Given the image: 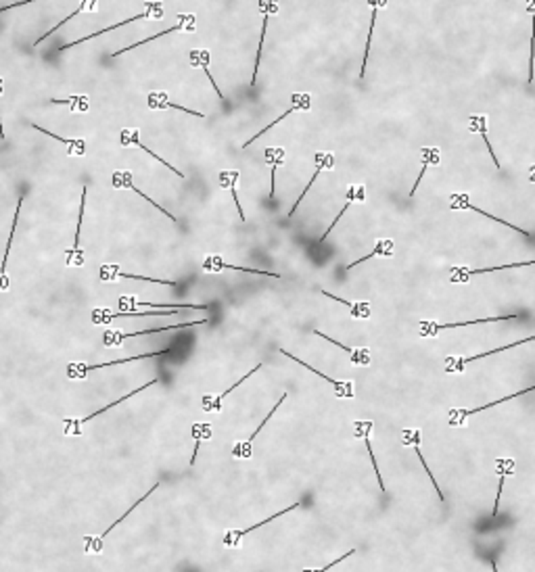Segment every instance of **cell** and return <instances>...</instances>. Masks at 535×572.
<instances>
[{"instance_id": "25", "label": "cell", "mask_w": 535, "mask_h": 572, "mask_svg": "<svg viewBox=\"0 0 535 572\" xmlns=\"http://www.w3.org/2000/svg\"><path fill=\"white\" fill-rule=\"evenodd\" d=\"M364 199H366V188H364L362 184H360V186H350V190H347V203L343 205V209H341V213H339V215H337V217L333 219V223L329 225V230H327V232H325L323 237H320V241H318V243H320V245H323V243L327 241V237H329V234H331V232L335 230V225H337V221H339V219L343 217V213H347V209L352 207V203H354V201H360V203H362Z\"/></svg>"}, {"instance_id": "35", "label": "cell", "mask_w": 535, "mask_h": 572, "mask_svg": "<svg viewBox=\"0 0 535 572\" xmlns=\"http://www.w3.org/2000/svg\"><path fill=\"white\" fill-rule=\"evenodd\" d=\"M320 293H323L325 297H329V299H333V301H337V303H343L345 307H350V309H352V315L358 317V320L370 317V303H352V301H345V299H341V297L331 295L329 290H320Z\"/></svg>"}, {"instance_id": "38", "label": "cell", "mask_w": 535, "mask_h": 572, "mask_svg": "<svg viewBox=\"0 0 535 572\" xmlns=\"http://www.w3.org/2000/svg\"><path fill=\"white\" fill-rule=\"evenodd\" d=\"M268 19H270V11L264 13V24H262V36H260V48H257V57H255V67H253V77H251V86H255L257 82V71H260V59H262V46H264V38L268 32Z\"/></svg>"}, {"instance_id": "41", "label": "cell", "mask_w": 535, "mask_h": 572, "mask_svg": "<svg viewBox=\"0 0 535 572\" xmlns=\"http://www.w3.org/2000/svg\"><path fill=\"white\" fill-rule=\"evenodd\" d=\"M418 445H420V443H416V445H414V451H416V455H418V460H420L422 468L426 470V474H429V479H431V483H433V487H435V491H437V497H439V499L444 501L446 497H444V493L439 491V485H437V481H435V474H433V472L429 470V466H426V462H424V457H422V453H420V447H418Z\"/></svg>"}, {"instance_id": "17", "label": "cell", "mask_w": 535, "mask_h": 572, "mask_svg": "<svg viewBox=\"0 0 535 572\" xmlns=\"http://www.w3.org/2000/svg\"><path fill=\"white\" fill-rule=\"evenodd\" d=\"M172 32H194V15H180V21H178L174 28L163 30L161 34H155V36H151V38H145V40L132 44V46H126V48L114 53L111 59H114V57H120V55H124V53H128V50H132V48H138V46H143V44H147V42H153V40H157V38H161V36H165V34H172Z\"/></svg>"}, {"instance_id": "23", "label": "cell", "mask_w": 535, "mask_h": 572, "mask_svg": "<svg viewBox=\"0 0 535 572\" xmlns=\"http://www.w3.org/2000/svg\"><path fill=\"white\" fill-rule=\"evenodd\" d=\"M420 157H422V167H420V172H418V178H416V182H414V186H412V190H410V196H414V194H416V190H418V184L422 182V178H424L426 169H429L431 165H439L442 153H439V149H433V147H424V149H420Z\"/></svg>"}, {"instance_id": "43", "label": "cell", "mask_w": 535, "mask_h": 572, "mask_svg": "<svg viewBox=\"0 0 535 572\" xmlns=\"http://www.w3.org/2000/svg\"><path fill=\"white\" fill-rule=\"evenodd\" d=\"M504 481H506V474H502V477H500V483H498V497H496V504H493V510H491V514H493V516H498V512H500V499H502Z\"/></svg>"}, {"instance_id": "5", "label": "cell", "mask_w": 535, "mask_h": 572, "mask_svg": "<svg viewBox=\"0 0 535 572\" xmlns=\"http://www.w3.org/2000/svg\"><path fill=\"white\" fill-rule=\"evenodd\" d=\"M180 309H153V311H109L105 307H96L92 311V322L94 324H109L118 317H143V315H176Z\"/></svg>"}, {"instance_id": "30", "label": "cell", "mask_w": 535, "mask_h": 572, "mask_svg": "<svg viewBox=\"0 0 535 572\" xmlns=\"http://www.w3.org/2000/svg\"><path fill=\"white\" fill-rule=\"evenodd\" d=\"M114 184H116V186H126V188L134 190V192H136L138 196H143V199H145L147 203H151L153 207H157V209H159V213H165V215H167V217H170L172 221H178L174 213H167V211H165L163 207H159L157 203H153V201H151V199H149L147 194H143V190H140V188H136V186L132 184V174H130V172H122V174H116V176H114Z\"/></svg>"}, {"instance_id": "39", "label": "cell", "mask_w": 535, "mask_h": 572, "mask_svg": "<svg viewBox=\"0 0 535 572\" xmlns=\"http://www.w3.org/2000/svg\"><path fill=\"white\" fill-rule=\"evenodd\" d=\"M88 3H96V0H82V5H80V7H78V9H75V11H73V13H69V15H67V17H65V19H61V21H59V24H57V26H55V28H53V30H51V32H46V34H44V36H42V38H38V40H36V44H34V46H40V44H42V40H46V38H48V36H51V34H55V32H57V30H59V28H61V26H65V24H67V21H69V19H73V17H75V15H78V13H82V11H84V7H86V5H88Z\"/></svg>"}, {"instance_id": "36", "label": "cell", "mask_w": 535, "mask_h": 572, "mask_svg": "<svg viewBox=\"0 0 535 572\" xmlns=\"http://www.w3.org/2000/svg\"><path fill=\"white\" fill-rule=\"evenodd\" d=\"M529 13H531L533 34H531V55H529V77H527V82L533 84V80H535V0H529Z\"/></svg>"}, {"instance_id": "8", "label": "cell", "mask_w": 535, "mask_h": 572, "mask_svg": "<svg viewBox=\"0 0 535 572\" xmlns=\"http://www.w3.org/2000/svg\"><path fill=\"white\" fill-rule=\"evenodd\" d=\"M264 368V364L260 362L251 372H247V374H243V378L241 380H237L230 389H226V391H222V393H218V395H213V393H209V395H203V399H201V407L205 409V412H211V414H218V412H222V401L233 393V391H237L247 378H251L253 374H257L260 370Z\"/></svg>"}, {"instance_id": "10", "label": "cell", "mask_w": 535, "mask_h": 572, "mask_svg": "<svg viewBox=\"0 0 535 572\" xmlns=\"http://www.w3.org/2000/svg\"><path fill=\"white\" fill-rule=\"evenodd\" d=\"M299 506H301V501H295L293 506H289V508H284V510H280V512L268 516L266 520H262V522H257V524H253V526H249V528H230V531H226V535H224V545H226V547H237V545L243 541V537H247V535L253 533L255 528H260V526H264V524H268V522H272V520L284 516L287 512H293V510L299 508Z\"/></svg>"}, {"instance_id": "28", "label": "cell", "mask_w": 535, "mask_h": 572, "mask_svg": "<svg viewBox=\"0 0 535 572\" xmlns=\"http://www.w3.org/2000/svg\"><path fill=\"white\" fill-rule=\"evenodd\" d=\"M86 186L82 188V201H80V213H78V228H75V243H73V249L71 251H67V264L71 266V261H73V255H78L75 257V266H82L84 264V259H82V253H80V232H82V221H84V209H86Z\"/></svg>"}, {"instance_id": "19", "label": "cell", "mask_w": 535, "mask_h": 572, "mask_svg": "<svg viewBox=\"0 0 535 572\" xmlns=\"http://www.w3.org/2000/svg\"><path fill=\"white\" fill-rule=\"evenodd\" d=\"M120 311H134V307H170V309H201V311H207L209 305H161V303H145V301H138L134 297H120Z\"/></svg>"}, {"instance_id": "12", "label": "cell", "mask_w": 535, "mask_h": 572, "mask_svg": "<svg viewBox=\"0 0 535 572\" xmlns=\"http://www.w3.org/2000/svg\"><path fill=\"white\" fill-rule=\"evenodd\" d=\"M531 391H535V387H529V389H525V391H518V393H512V395H508V397L496 399V401H491V403H485L483 407H475V409H464V407H462V409H450V426H462L466 418H471V416H475V414H479V412H483V409H489V407H493V405H498V403L516 399V397H520V395H525V393H531Z\"/></svg>"}, {"instance_id": "32", "label": "cell", "mask_w": 535, "mask_h": 572, "mask_svg": "<svg viewBox=\"0 0 535 572\" xmlns=\"http://www.w3.org/2000/svg\"><path fill=\"white\" fill-rule=\"evenodd\" d=\"M211 434H213V430H211V424H207V422H197V424H192V439H194V449H192V457H190V468L194 466V462H197V453H199V447H201V443L203 441H209L211 439Z\"/></svg>"}, {"instance_id": "2", "label": "cell", "mask_w": 535, "mask_h": 572, "mask_svg": "<svg viewBox=\"0 0 535 572\" xmlns=\"http://www.w3.org/2000/svg\"><path fill=\"white\" fill-rule=\"evenodd\" d=\"M159 382V378H153V380H149V382H145L140 389H134V391H130L128 395H124V397H120V399H116V401H111L109 405H105V407H100L98 412H92L90 416H86V418H80V420H73V418H65L61 424H63V434L65 436H82V432H84V424H88V422H92V418H98L100 414H105V412H109L111 407H116V405H120V403H124V401H128L130 397H134V395H138V393H143V391H147L149 387H153V385H157Z\"/></svg>"}, {"instance_id": "42", "label": "cell", "mask_w": 535, "mask_h": 572, "mask_svg": "<svg viewBox=\"0 0 535 572\" xmlns=\"http://www.w3.org/2000/svg\"><path fill=\"white\" fill-rule=\"evenodd\" d=\"M354 553H356V549H350L347 553H343L341 557H337L335 562H331V564H327V566H323V568H318V570H307V568H305V570H301V572H329L331 568H335V566H337L339 562H343V560H347V557H352Z\"/></svg>"}, {"instance_id": "46", "label": "cell", "mask_w": 535, "mask_h": 572, "mask_svg": "<svg viewBox=\"0 0 535 572\" xmlns=\"http://www.w3.org/2000/svg\"><path fill=\"white\" fill-rule=\"evenodd\" d=\"M489 562H491V568H493V572H498V566H496V560H493V557H491V560H489Z\"/></svg>"}, {"instance_id": "3", "label": "cell", "mask_w": 535, "mask_h": 572, "mask_svg": "<svg viewBox=\"0 0 535 572\" xmlns=\"http://www.w3.org/2000/svg\"><path fill=\"white\" fill-rule=\"evenodd\" d=\"M197 324H209V317L203 320H194V322H186V324H172V326H161V328H149V330H140V332H122V330H107L102 334V345L105 347H122L126 338L132 336H145V334H157V332H167V330H180V328H190Z\"/></svg>"}, {"instance_id": "7", "label": "cell", "mask_w": 535, "mask_h": 572, "mask_svg": "<svg viewBox=\"0 0 535 572\" xmlns=\"http://www.w3.org/2000/svg\"><path fill=\"white\" fill-rule=\"evenodd\" d=\"M518 313H508V315H496V317H485V320H473V322H454V324H437V322H420V334L422 336H437L442 330H452L469 324H491V322H504V320H518Z\"/></svg>"}, {"instance_id": "37", "label": "cell", "mask_w": 535, "mask_h": 572, "mask_svg": "<svg viewBox=\"0 0 535 572\" xmlns=\"http://www.w3.org/2000/svg\"><path fill=\"white\" fill-rule=\"evenodd\" d=\"M53 104H69L71 113H82L88 109V100L86 96H69V98H51Z\"/></svg>"}, {"instance_id": "27", "label": "cell", "mask_w": 535, "mask_h": 572, "mask_svg": "<svg viewBox=\"0 0 535 572\" xmlns=\"http://www.w3.org/2000/svg\"><path fill=\"white\" fill-rule=\"evenodd\" d=\"M311 332H314L316 336H320V338H325V340L333 342V345H337V347L343 349L345 353H350V356H352V362H354L356 366H368V364H370V351H368V349H352V347H345L343 342H339V340L327 336L325 332H320V330H311Z\"/></svg>"}, {"instance_id": "18", "label": "cell", "mask_w": 535, "mask_h": 572, "mask_svg": "<svg viewBox=\"0 0 535 572\" xmlns=\"http://www.w3.org/2000/svg\"><path fill=\"white\" fill-rule=\"evenodd\" d=\"M161 17H163V13H161V11H157V13H151V11L138 13V15H134V17H128V19H124V21L116 24V26H109V28H105V30H100V32H96V34H90V36H86V38H80V40H75V42H71V44L59 46V53H61V50H67V48H71V46H80L82 42H88V40H92V38H98V36H102V34H107V32H111V30H118V28L126 26V24H134V21H140V19H161Z\"/></svg>"}, {"instance_id": "21", "label": "cell", "mask_w": 535, "mask_h": 572, "mask_svg": "<svg viewBox=\"0 0 535 572\" xmlns=\"http://www.w3.org/2000/svg\"><path fill=\"white\" fill-rule=\"evenodd\" d=\"M356 424V436H360V439H364V443H366V449H368V457H370V462H372V468H374V472H377V481H379V485H381V491L385 493V481H383V477H381V472H379V466H377V457H374V451H372V445H370V430H372V422H354Z\"/></svg>"}, {"instance_id": "22", "label": "cell", "mask_w": 535, "mask_h": 572, "mask_svg": "<svg viewBox=\"0 0 535 572\" xmlns=\"http://www.w3.org/2000/svg\"><path fill=\"white\" fill-rule=\"evenodd\" d=\"M130 145H134V147L143 149V151H145V153H149V155H151V157H153L155 161H159V163H163V165H165L167 169H172V172H174V174H176V176H178L180 180H184V174H182V172H178V169H176V167H174L172 163H165V161H163V159H161L159 155H155L153 151H149V149H147V147H145V145L140 142V138H138V130H124V132H122V147H130Z\"/></svg>"}, {"instance_id": "11", "label": "cell", "mask_w": 535, "mask_h": 572, "mask_svg": "<svg viewBox=\"0 0 535 572\" xmlns=\"http://www.w3.org/2000/svg\"><path fill=\"white\" fill-rule=\"evenodd\" d=\"M203 270L209 272V274H218L222 270H237V272H243V274H257V276H268V278H280V274H274V272H262V270H251V268H241V266H233V264H226L222 257L218 255H209L205 261H203Z\"/></svg>"}, {"instance_id": "45", "label": "cell", "mask_w": 535, "mask_h": 572, "mask_svg": "<svg viewBox=\"0 0 535 572\" xmlns=\"http://www.w3.org/2000/svg\"><path fill=\"white\" fill-rule=\"evenodd\" d=\"M30 3H34V0H21V3H13V5H7V7H0V13H7L9 9H19V7H26V5H30Z\"/></svg>"}, {"instance_id": "44", "label": "cell", "mask_w": 535, "mask_h": 572, "mask_svg": "<svg viewBox=\"0 0 535 572\" xmlns=\"http://www.w3.org/2000/svg\"><path fill=\"white\" fill-rule=\"evenodd\" d=\"M280 165V161H276L274 165H272V188H270V199H274L276 196V167Z\"/></svg>"}, {"instance_id": "40", "label": "cell", "mask_w": 535, "mask_h": 572, "mask_svg": "<svg viewBox=\"0 0 535 572\" xmlns=\"http://www.w3.org/2000/svg\"><path fill=\"white\" fill-rule=\"evenodd\" d=\"M32 128H34V130H38V132H42V134H46V136H51V138H55V140H59V142H63V145L78 147V155H82V153H84V140H69V138H61L59 134H53V132H48V130H44V128H40V126H36V124H32Z\"/></svg>"}, {"instance_id": "1", "label": "cell", "mask_w": 535, "mask_h": 572, "mask_svg": "<svg viewBox=\"0 0 535 572\" xmlns=\"http://www.w3.org/2000/svg\"><path fill=\"white\" fill-rule=\"evenodd\" d=\"M174 347L161 349V351H151V353H143V356H134V358H124V360H116V362H105V364H67V376L71 380H84L88 374H92L94 370H102V368H114L120 364H130V362H143L149 358H163L174 353Z\"/></svg>"}, {"instance_id": "14", "label": "cell", "mask_w": 535, "mask_h": 572, "mask_svg": "<svg viewBox=\"0 0 535 572\" xmlns=\"http://www.w3.org/2000/svg\"><path fill=\"white\" fill-rule=\"evenodd\" d=\"M278 351H280V353H282L284 358H289V360H293V362L301 364L303 368H307V370H309L311 374H318L320 378H325V380H327L329 385H333V387H335V393H337V397H341V399H354V395H356V393H354V382H350V380H347V382H339V380H333V378H329L327 374H323V372H318L316 368H311L309 364L301 362L299 358H293V356H291L289 351H284L282 347H280Z\"/></svg>"}, {"instance_id": "26", "label": "cell", "mask_w": 535, "mask_h": 572, "mask_svg": "<svg viewBox=\"0 0 535 572\" xmlns=\"http://www.w3.org/2000/svg\"><path fill=\"white\" fill-rule=\"evenodd\" d=\"M368 3H370V9H372V17H370V30H368V38H366V50H364V59H362L360 80H364V75H366V65H368V53H370V42H372V32H374V26H377V17H379V11L387 7V0H368Z\"/></svg>"}, {"instance_id": "31", "label": "cell", "mask_w": 535, "mask_h": 572, "mask_svg": "<svg viewBox=\"0 0 535 572\" xmlns=\"http://www.w3.org/2000/svg\"><path fill=\"white\" fill-rule=\"evenodd\" d=\"M391 255H393V241H389V239H381V241H377L374 249H372L368 255H364V257H360L358 261H354V264L345 266V272H350L352 268H356V266H360V264H364V261H368V259H374V257H391Z\"/></svg>"}, {"instance_id": "4", "label": "cell", "mask_w": 535, "mask_h": 572, "mask_svg": "<svg viewBox=\"0 0 535 572\" xmlns=\"http://www.w3.org/2000/svg\"><path fill=\"white\" fill-rule=\"evenodd\" d=\"M159 485H161V483H155L151 491H147L140 499H136V504H134V506H130V508L126 510V514H122V516H120L114 524L107 526V528H105L98 537H90V535H86V537H84V551H86L88 555H90V553L98 555V553L102 551V547H105V539L109 537V533H111L118 524H122V522H124V520H126V518H128V516H130V514H132V512H134V510H136V508H138V506H140V504H143V501H145L151 493H153V491H157V489H159Z\"/></svg>"}, {"instance_id": "34", "label": "cell", "mask_w": 535, "mask_h": 572, "mask_svg": "<svg viewBox=\"0 0 535 572\" xmlns=\"http://www.w3.org/2000/svg\"><path fill=\"white\" fill-rule=\"evenodd\" d=\"M165 96H167L165 92H161V94L151 92V94H149V104H151V109H157V107H159V109H178V111H182V113H188V116H194V118H205L203 113H197V111H192V109H184V107H180V104L170 102Z\"/></svg>"}, {"instance_id": "29", "label": "cell", "mask_w": 535, "mask_h": 572, "mask_svg": "<svg viewBox=\"0 0 535 572\" xmlns=\"http://www.w3.org/2000/svg\"><path fill=\"white\" fill-rule=\"evenodd\" d=\"M316 161H318V167H316V172H314V176H311V180H309V184H307V186L303 188L301 196H299V199L295 201V205L291 207V211H289V217H293V213L297 211L299 203L303 201V196L307 194V190L311 188V184H314V182L318 180V176L323 174V169H331V167H333V157H331V155H325V153H320V155H316Z\"/></svg>"}, {"instance_id": "33", "label": "cell", "mask_w": 535, "mask_h": 572, "mask_svg": "<svg viewBox=\"0 0 535 572\" xmlns=\"http://www.w3.org/2000/svg\"><path fill=\"white\" fill-rule=\"evenodd\" d=\"M471 132H479V134L483 136L485 147H487V151H489V155H491V159H493L496 169H502V165H500V161H498V157H496V153H493V147H491V142H489V138H487V116H475V118H471Z\"/></svg>"}, {"instance_id": "16", "label": "cell", "mask_w": 535, "mask_h": 572, "mask_svg": "<svg viewBox=\"0 0 535 572\" xmlns=\"http://www.w3.org/2000/svg\"><path fill=\"white\" fill-rule=\"evenodd\" d=\"M450 209H471V211H475V213H481V215H485V217H489V219H493V221H498V223H502V225H508L510 230H514V232H518V234H523V237L531 239V234H529L527 230H520L518 225H512V223H508L506 219L493 217L491 213H485L483 209H479V207L471 205V201H469V194H452V201H450Z\"/></svg>"}, {"instance_id": "9", "label": "cell", "mask_w": 535, "mask_h": 572, "mask_svg": "<svg viewBox=\"0 0 535 572\" xmlns=\"http://www.w3.org/2000/svg\"><path fill=\"white\" fill-rule=\"evenodd\" d=\"M531 340H535V336H529V338L516 340V342H512V345H504V347H498V349H491V351L479 353V356H471V358H448V360H446V362H448L446 372H448V374H458L464 366H469V364H471V362H475V360H483V358H489V356H496V353H502V351L514 349V347L525 345V342H531Z\"/></svg>"}, {"instance_id": "24", "label": "cell", "mask_w": 535, "mask_h": 572, "mask_svg": "<svg viewBox=\"0 0 535 572\" xmlns=\"http://www.w3.org/2000/svg\"><path fill=\"white\" fill-rule=\"evenodd\" d=\"M301 109H309V94H295V96H293V107H291V109H289L287 113H282V116H280V118H278L276 122H272V124H270L268 128L260 130V134H255L253 138H249V140H247V142L243 145V149L251 147V142H255V140H257V138H260L262 134H266V132H268V130H272V128H274V126H276L278 122H282V120H284L287 116H291V113H297V111H301Z\"/></svg>"}, {"instance_id": "48", "label": "cell", "mask_w": 535, "mask_h": 572, "mask_svg": "<svg viewBox=\"0 0 535 572\" xmlns=\"http://www.w3.org/2000/svg\"><path fill=\"white\" fill-rule=\"evenodd\" d=\"M531 182H535V167L531 169Z\"/></svg>"}, {"instance_id": "13", "label": "cell", "mask_w": 535, "mask_h": 572, "mask_svg": "<svg viewBox=\"0 0 535 572\" xmlns=\"http://www.w3.org/2000/svg\"><path fill=\"white\" fill-rule=\"evenodd\" d=\"M100 280H102V282H116V280H145V282H155V284H165V286H180V284H182V282H174V280H157V278H145V276L126 274V272H120L118 266H102V268H100Z\"/></svg>"}, {"instance_id": "47", "label": "cell", "mask_w": 535, "mask_h": 572, "mask_svg": "<svg viewBox=\"0 0 535 572\" xmlns=\"http://www.w3.org/2000/svg\"><path fill=\"white\" fill-rule=\"evenodd\" d=\"M0 138H5V130H3V122H0Z\"/></svg>"}, {"instance_id": "15", "label": "cell", "mask_w": 535, "mask_h": 572, "mask_svg": "<svg viewBox=\"0 0 535 572\" xmlns=\"http://www.w3.org/2000/svg\"><path fill=\"white\" fill-rule=\"evenodd\" d=\"M527 266H535V259L531 261H518V264H506V266H496V268H479V270H469V268H454L450 280L452 282H466L469 276H477V274H489V272H500V270H514V268H527Z\"/></svg>"}, {"instance_id": "20", "label": "cell", "mask_w": 535, "mask_h": 572, "mask_svg": "<svg viewBox=\"0 0 535 572\" xmlns=\"http://www.w3.org/2000/svg\"><path fill=\"white\" fill-rule=\"evenodd\" d=\"M24 196H19L17 201V213L13 217V228H11V234H9V243H7V251H5V259L0 264V293L3 290H9V276H7V266H9V251H11V243H13V237H15V228H17V221H19V213H21V205H24Z\"/></svg>"}, {"instance_id": "6", "label": "cell", "mask_w": 535, "mask_h": 572, "mask_svg": "<svg viewBox=\"0 0 535 572\" xmlns=\"http://www.w3.org/2000/svg\"><path fill=\"white\" fill-rule=\"evenodd\" d=\"M287 397H289V393L284 391V393L280 395V399L276 401V405H274V407L270 409V414H266L264 422H262V424H260V426H257V428H255V430L251 432V436H247L245 441H237V443H235V447H233V457H237V460H249V457L253 455V441H255V436H257V434L262 432V428H264V426L268 424V420H270V418H272V416L276 414V409H278V407H280V405L284 403V399H287Z\"/></svg>"}]
</instances>
